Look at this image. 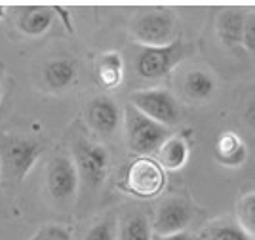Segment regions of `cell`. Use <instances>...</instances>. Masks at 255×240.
Returning a JSON list of instances; mask_svg holds the SVG:
<instances>
[{
	"mask_svg": "<svg viewBox=\"0 0 255 240\" xmlns=\"http://www.w3.org/2000/svg\"><path fill=\"white\" fill-rule=\"evenodd\" d=\"M166 174L154 158L137 157L129 162L124 176V189L139 199H152L162 193Z\"/></svg>",
	"mask_w": 255,
	"mask_h": 240,
	"instance_id": "obj_7",
	"label": "cell"
},
{
	"mask_svg": "<svg viewBox=\"0 0 255 240\" xmlns=\"http://www.w3.org/2000/svg\"><path fill=\"white\" fill-rule=\"evenodd\" d=\"M215 88H217L215 76L208 73L206 69H189L181 80V90L185 97L192 103L208 101L215 94Z\"/></svg>",
	"mask_w": 255,
	"mask_h": 240,
	"instance_id": "obj_11",
	"label": "cell"
},
{
	"mask_svg": "<svg viewBox=\"0 0 255 240\" xmlns=\"http://www.w3.org/2000/svg\"><path fill=\"white\" fill-rule=\"evenodd\" d=\"M156 240H198L189 231H181V233H173V235H166V237H156Z\"/></svg>",
	"mask_w": 255,
	"mask_h": 240,
	"instance_id": "obj_24",
	"label": "cell"
},
{
	"mask_svg": "<svg viewBox=\"0 0 255 240\" xmlns=\"http://www.w3.org/2000/svg\"><path fill=\"white\" fill-rule=\"evenodd\" d=\"M192 218H194V208L189 200H185L183 197H168L158 204L154 221L150 223L152 235L166 237L187 231V225L192 221Z\"/></svg>",
	"mask_w": 255,
	"mask_h": 240,
	"instance_id": "obj_9",
	"label": "cell"
},
{
	"mask_svg": "<svg viewBox=\"0 0 255 240\" xmlns=\"http://www.w3.org/2000/svg\"><path fill=\"white\" fill-rule=\"evenodd\" d=\"M97 82L105 90H115L124 80V59L118 52H105L96 63Z\"/></svg>",
	"mask_w": 255,
	"mask_h": 240,
	"instance_id": "obj_16",
	"label": "cell"
},
{
	"mask_svg": "<svg viewBox=\"0 0 255 240\" xmlns=\"http://www.w3.org/2000/svg\"><path fill=\"white\" fill-rule=\"evenodd\" d=\"M78 172L69 155H55L46 168V187L52 199L57 202H69L76 197L78 191Z\"/></svg>",
	"mask_w": 255,
	"mask_h": 240,
	"instance_id": "obj_8",
	"label": "cell"
},
{
	"mask_svg": "<svg viewBox=\"0 0 255 240\" xmlns=\"http://www.w3.org/2000/svg\"><path fill=\"white\" fill-rule=\"evenodd\" d=\"M55 21V10L46 6H31L23 8L17 15V29L27 36H42L50 31Z\"/></svg>",
	"mask_w": 255,
	"mask_h": 240,
	"instance_id": "obj_15",
	"label": "cell"
},
{
	"mask_svg": "<svg viewBox=\"0 0 255 240\" xmlns=\"http://www.w3.org/2000/svg\"><path fill=\"white\" fill-rule=\"evenodd\" d=\"M192 53V46L181 36H175L166 46L156 48H141L135 55V73L145 80H160L185 61Z\"/></svg>",
	"mask_w": 255,
	"mask_h": 240,
	"instance_id": "obj_2",
	"label": "cell"
},
{
	"mask_svg": "<svg viewBox=\"0 0 255 240\" xmlns=\"http://www.w3.org/2000/svg\"><path fill=\"white\" fill-rule=\"evenodd\" d=\"M131 34L145 48L166 46L175 38V17L164 8L141 11L131 21Z\"/></svg>",
	"mask_w": 255,
	"mask_h": 240,
	"instance_id": "obj_5",
	"label": "cell"
},
{
	"mask_svg": "<svg viewBox=\"0 0 255 240\" xmlns=\"http://www.w3.org/2000/svg\"><path fill=\"white\" fill-rule=\"evenodd\" d=\"M240 48H244L250 55L255 53V11H248V13H246Z\"/></svg>",
	"mask_w": 255,
	"mask_h": 240,
	"instance_id": "obj_22",
	"label": "cell"
},
{
	"mask_svg": "<svg viewBox=\"0 0 255 240\" xmlns=\"http://www.w3.org/2000/svg\"><path fill=\"white\" fill-rule=\"evenodd\" d=\"M152 227L145 214H129L122 221L120 240H152Z\"/></svg>",
	"mask_w": 255,
	"mask_h": 240,
	"instance_id": "obj_19",
	"label": "cell"
},
{
	"mask_svg": "<svg viewBox=\"0 0 255 240\" xmlns=\"http://www.w3.org/2000/svg\"><path fill=\"white\" fill-rule=\"evenodd\" d=\"M198 240H254V237L240 229L236 221L219 220L210 223L198 235Z\"/></svg>",
	"mask_w": 255,
	"mask_h": 240,
	"instance_id": "obj_18",
	"label": "cell"
},
{
	"mask_svg": "<svg viewBox=\"0 0 255 240\" xmlns=\"http://www.w3.org/2000/svg\"><path fill=\"white\" fill-rule=\"evenodd\" d=\"M78 179H82L86 187L97 189L105 183L111 168V155L105 145L88 141L84 137L75 141V158Z\"/></svg>",
	"mask_w": 255,
	"mask_h": 240,
	"instance_id": "obj_6",
	"label": "cell"
},
{
	"mask_svg": "<svg viewBox=\"0 0 255 240\" xmlns=\"http://www.w3.org/2000/svg\"><path fill=\"white\" fill-rule=\"evenodd\" d=\"M44 147L40 141L31 137L6 134L0 137V179L8 185L21 183L29 176Z\"/></svg>",
	"mask_w": 255,
	"mask_h": 240,
	"instance_id": "obj_1",
	"label": "cell"
},
{
	"mask_svg": "<svg viewBox=\"0 0 255 240\" xmlns=\"http://www.w3.org/2000/svg\"><path fill=\"white\" fill-rule=\"evenodd\" d=\"M0 99H2V82H0Z\"/></svg>",
	"mask_w": 255,
	"mask_h": 240,
	"instance_id": "obj_26",
	"label": "cell"
},
{
	"mask_svg": "<svg viewBox=\"0 0 255 240\" xmlns=\"http://www.w3.org/2000/svg\"><path fill=\"white\" fill-rule=\"evenodd\" d=\"M76 78V63L69 57L53 59L44 67V84L52 92H63Z\"/></svg>",
	"mask_w": 255,
	"mask_h": 240,
	"instance_id": "obj_17",
	"label": "cell"
},
{
	"mask_svg": "<svg viewBox=\"0 0 255 240\" xmlns=\"http://www.w3.org/2000/svg\"><path fill=\"white\" fill-rule=\"evenodd\" d=\"M31 240H73L71 235L59 227V225H46L40 231H36V235Z\"/></svg>",
	"mask_w": 255,
	"mask_h": 240,
	"instance_id": "obj_23",
	"label": "cell"
},
{
	"mask_svg": "<svg viewBox=\"0 0 255 240\" xmlns=\"http://www.w3.org/2000/svg\"><path fill=\"white\" fill-rule=\"evenodd\" d=\"M213 157L215 160L227 168L242 166L248 158V149H246L244 139L234 134V132H223L217 137L215 147H213Z\"/></svg>",
	"mask_w": 255,
	"mask_h": 240,
	"instance_id": "obj_12",
	"label": "cell"
},
{
	"mask_svg": "<svg viewBox=\"0 0 255 240\" xmlns=\"http://www.w3.org/2000/svg\"><path fill=\"white\" fill-rule=\"evenodd\" d=\"M4 15H6V8L0 6V19H4Z\"/></svg>",
	"mask_w": 255,
	"mask_h": 240,
	"instance_id": "obj_25",
	"label": "cell"
},
{
	"mask_svg": "<svg viewBox=\"0 0 255 240\" xmlns=\"http://www.w3.org/2000/svg\"><path fill=\"white\" fill-rule=\"evenodd\" d=\"M86 120L94 132L113 136L122 124V113L111 95H96L86 107Z\"/></svg>",
	"mask_w": 255,
	"mask_h": 240,
	"instance_id": "obj_10",
	"label": "cell"
},
{
	"mask_svg": "<svg viewBox=\"0 0 255 240\" xmlns=\"http://www.w3.org/2000/svg\"><path fill=\"white\" fill-rule=\"evenodd\" d=\"M244 19H246V11L240 10V8H227V10H223L219 13L215 31H217L219 40L223 42V46L231 48V50L240 46Z\"/></svg>",
	"mask_w": 255,
	"mask_h": 240,
	"instance_id": "obj_14",
	"label": "cell"
},
{
	"mask_svg": "<svg viewBox=\"0 0 255 240\" xmlns=\"http://www.w3.org/2000/svg\"><path fill=\"white\" fill-rule=\"evenodd\" d=\"M191 145L185 136H170L156 153V162L162 170L177 172L189 162Z\"/></svg>",
	"mask_w": 255,
	"mask_h": 240,
	"instance_id": "obj_13",
	"label": "cell"
},
{
	"mask_svg": "<svg viewBox=\"0 0 255 240\" xmlns=\"http://www.w3.org/2000/svg\"><path fill=\"white\" fill-rule=\"evenodd\" d=\"M129 105L158 124L175 126L181 120V105L166 88H145L129 95Z\"/></svg>",
	"mask_w": 255,
	"mask_h": 240,
	"instance_id": "obj_4",
	"label": "cell"
},
{
	"mask_svg": "<svg viewBox=\"0 0 255 240\" xmlns=\"http://www.w3.org/2000/svg\"><path fill=\"white\" fill-rule=\"evenodd\" d=\"M124 126H126L128 145L137 157L150 158L152 155H156L162 143L170 137L166 126L150 120L149 116L139 113L131 105H128L124 111Z\"/></svg>",
	"mask_w": 255,
	"mask_h": 240,
	"instance_id": "obj_3",
	"label": "cell"
},
{
	"mask_svg": "<svg viewBox=\"0 0 255 240\" xmlns=\"http://www.w3.org/2000/svg\"><path fill=\"white\" fill-rule=\"evenodd\" d=\"M236 223L250 237H255V195L254 191L240 197L236 204Z\"/></svg>",
	"mask_w": 255,
	"mask_h": 240,
	"instance_id": "obj_20",
	"label": "cell"
},
{
	"mask_svg": "<svg viewBox=\"0 0 255 240\" xmlns=\"http://www.w3.org/2000/svg\"><path fill=\"white\" fill-rule=\"evenodd\" d=\"M84 240H117V220L113 216L101 218L88 229Z\"/></svg>",
	"mask_w": 255,
	"mask_h": 240,
	"instance_id": "obj_21",
	"label": "cell"
}]
</instances>
